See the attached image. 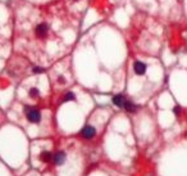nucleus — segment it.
I'll use <instances>...</instances> for the list:
<instances>
[{
  "instance_id": "0eeeda50",
  "label": "nucleus",
  "mask_w": 187,
  "mask_h": 176,
  "mask_svg": "<svg viewBox=\"0 0 187 176\" xmlns=\"http://www.w3.org/2000/svg\"><path fill=\"white\" fill-rule=\"evenodd\" d=\"M123 108H124L127 112H129V113H135V112L137 111V105L135 103H132V102H129V100H126L124 102Z\"/></svg>"
},
{
  "instance_id": "20e7f679",
  "label": "nucleus",
  "mask_w": 187,
  "mask_h": 176,
  "mask_svg": "<svg viewBox=\"0 0 187 176\" xmlns=\"http://www.w3.org/2000/svg\"><path fill=\"white\" fill-rule=\"evenodd\" d=\"M133 69H135V72L137 73V75H144V73L146 72V64L140 61L135 62V64H133Z\"/></svg>"
},
{
  "instance_id": "423d86ee",
  "label": "nucleus",
  "mask_w": 187,
  "mask_h": 176,
  "mask_svg": "<svg viewBox=\"0 0 187 176\" xmlns=\"http://www.w3.org/2000/svg\"><path fill=\"white\" fill-rule=\"evenodd\" d=\"M127 99L124 98V95H122V94H118V95H115V97H113V103H114L117 107H121L123 108V105H124V102Z\"/></svg>"
},
{
  "instance_id": "f257e3e1",
  "label": "nucleus",
  "mask_w": 187,
  "mask_h": 176,
  "mask_svg": "<svg viewBox=\"0 0 187 176\" xmlns=\"http://www.w3.org/2000/svg\"><path fill=\"white\" fill-rule=\"evenodd\" d=\"M24 112H26L27 119L31 122V124H38V122L41 121V113L36 109V108L26 107L24 108Z\"/></svg>"
},
{
  "instance_id": "f03ea898",
  "label": "nucleus",
  "mask_w": 187,
  "mask_h": 176,
  "mask_svg": "<svg viewBox=\"0 0 187 176\" xmlns=\"http://www.w3.org/2000/svg\"><path fill=\"white\" fill-rule=\"evenodd\" d=\"M81 135L83 136L85 139H92L95 135H96V129L94 127V126H85L82 129V131H81Z\"/></svg>"
},
{
  "instance_id": "f8f14e48",
  "label": "nucleus",
  "mask_w": 187,
  "mask_h": 176,
  "mask_svg": "<svg viewBox=\"0 0 187 176\" xmlns=\"http://www.w3.org/2000/svg\"><path fill=\"white\" fill-rule=\"evenodd\" d=\"M58 82H59V84H64V82H65V79H64L63 76H59V77H58Z\"/></svg>"
},
{
  "instance_id": "4468645a",
  "label": "nucleus",
  "mask_w": 187,
  "mask_h": 176,
  "mask_svg": "<svg viewBox=\"0 0 187 176\" xmlns=\"http://www.w3.org/2000/svg\"><path fill=\"white\" fill-rule=\"evenodd\" d=\"M73 1H78V0H73Z\"/></svg>"
},
{
  "instance_id": "6e6552de",
  "label": "nucleus",
  "mask_w": 187,
  "mask_h": 176,
  "mask_svg": "<svg viewBox=\"0 0 187 176\" xmlns=\"http://www.w3.org/2000/svg\"><path fill=\"white\" fill-rule=\"evenodd\" d=\"M40 160L44 162H50L53 160V154L50 152H46V150H45V152H42L40 154Z\"/></svg>"
},
{
  "instance_id": "1a4fd4ad",
  "label": "nucleus",
  "mask_w": 187,
  "mask_h": 176,
  "mask_svg": "<svg viewBox=\"0 0 187 176\" xmlns=\"http://www.w3.org/2000/svg\"><path fill=\"white\" fill-rule=\"evenodd\" d=\"M69 100H76V95L73 93H67L64 98H63V102H69Z\"/></svg>"
},
{
  "instance_id": "7ed1b4c3",
  "label": "nucleus",
  "mask_w": 187,
  "mask_h": 176,
  "mask_svg": "<svg viewBox=\"0 0 187 176\" xmlns=\"http://www.w3.org/2000/svg\"><path fill=\"white\" fill-rule=\"evenodd\" d=\"M49 27L46 23H40L36 26V30H35V34H36L37 37H45L48 35Z\"/></svg>"
},
{
  "instance_id": "9d476101",
  "label": "nucleus",
  "mask_w": 187,
  "mask_h": 176,
  "mask_svg": "<svg viewBox=\"0 0 187 176\" xmlns=\"http://www.w3.org/2000/svg\"><path fill=\"white\" fill-rule=\"evenodd\" d=\"M28 94H30V97H31V98H37L40 93H38V90L36 89V87H32V89H30Z\"/></svg>"
},
{
  "instance_id": "9b49d317",
  "label": "nucleus",
  "mask_w": 187,
  "mask_h": 176,
  "mask_svg": "<svg viewBox=\"0 0 187 176\" xmlns=\"http://www.w3.org/2000/svg\"><path fill=\"white\" fill-rule=\"evenodd\" d=\"M33 73H44L45 72V68H42V67H33Z\"/></svg>"
},
{
  "instance_id": "39448f33",
  "label": "nucleus",
  "mask_w": 187,
  "mask_h": 176,
  "mask_svg": "<svg viewBox=\"0 0 187 176\" xmlns=\"http://www.w3.org/2000/svg\"><path fill=\"white\" fill-rule=\"evenodd\" d=\"M53 161H54L55 165H58V166H60L65 162V153L64 152H58L55 153L54 156H53Z\"/></svg>"
},
{
  "instance_id": "ddd939ff",
  "label": "nucleus",
  "mask_w": 187,
  "mask_h": 176,
  "mask_svg": "<svg viewBox=\"0 0 187 176\" xmlns=\"http://www.w3.org/2000/svg\"><path fill=\"white\" fill-rule=\"evenodd\" d=\"M174 113H176V114L179 113V107H174Z\"/></svg>"
}]
</instances>
